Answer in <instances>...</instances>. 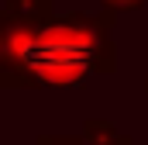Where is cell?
<instances>
[{
    "instance_id": "1",
    "label": "cell",
    "mask_w": 148,
    "mask_h": 145,
    "mask_svg": "<svg viewBox=\"0 0 148 145\" xmlns=\"http://www.w3.org/2000/svg\"><path fill=\"white\" fill-rule=\"evenodd\" d=\"M114 14H48L7 24L0 90H76L90 76L117 69Z\"/></svg>"
},
{
    "instance_id": "2",
    "label": "cell",
    "mask_w": 148,
    "mask_h": 145,
    "mask_svg": "<svg viewBox=\"0 0 148 145\" xmlns=\"http://www.w3.org/2000/svg\"><path fill=\"white\" fill-rule=\"evenodd\" d=\"M79 138L83 145H134L131 135H124L114 121H103V117H86Z\"/></svg>"
},
{
    "instance_id": "3",
    "label": "cell",
    "mask_w": 148,
    "mask_h": 145,
    "mask_svg": "<svg viewBox=\"0 0 148 145\" xmlns=\"http://www.w3.org/2000/svg\"><path fill=\"white\" fill-rule=\"evenodd\" d=\"M3 10L14 21H41L55 14V0H3Z\"/></svg>"
},
{
    "instance_id": "4",
    "label": "cell",
    "mask_w": 148,
    "mask_h": 145,
    "mask_svg": "<svg viewBox=\"0 0 148 145\" xmlns=\"http://www.w3.org/2000/svg\"><path fill=\"white\" fill-rule=\"evenodd\" d=\"M97 3H100L103 10H110L114 17H117V14H134V10H141L148 0H97Z\"/></svg>"
},
{
    "instance_id": "5",
    "label": "cell",
    "mask_w": 148,
    "mask_h": 145,
    "mask_svg": "<svg viewBox=\"0 0 148 145\" xmlns=\"http://www.w3.org/2000/svg\"><path fill=\"white\" fill-rule=\"evenodd\" d=\"M35 145H83L79 135H38Z\"/></svg>"
},
{
    "instance_id": "6",
    "label": "cell",
    "mask_w": 148,
    "mask_h": 145,
    "mask_svg": "<svg viewBox=\"0 0 148 145\" xmlns=\"http://www.w3.org/2000/svg\"><path fill=\"white\" fill-rule=\"evenodd\" d=\"M7 24H10V14L0 10V59H3V48H7Z\"/></svg>"
},
{
    "instance_id": "7",
    "label": "cell",
    "mask_w": 148,
    "mask_h": 145,
    "mask_svg": "<svg viewBox=\"0 0 148 145\" xmlns=\"http://www.w3.org/2000/svg\"><path fill=\"white\" fill-rule=\"evenodd\" d=\"M145 97H148V79H145Z\"/></svg>"
},
{
    "instance_id": "8",
    "label": "cell",
    "mask_w": 148,
    "mask_h": 145,
    "mask_svg": "<svg viewBox=\"0 0 148 145\" xmlns=\"http://www.w3.org/2000/svg\"><path fill=\"white\" fill-rule=\"evenodd\" d=\"M145 55H148V48H145Z\"/></svg>"
}]
</instances>
